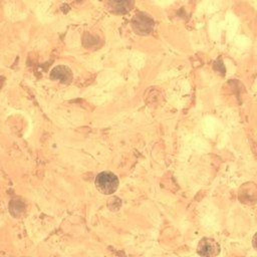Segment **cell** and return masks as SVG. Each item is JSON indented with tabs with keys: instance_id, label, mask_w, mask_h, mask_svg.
Instances as JSON below:
<instances>
[{
	"instance_id": "obj_1",
	"label": "cell",
	"mask_w": 257,
	"mask_h": 257,
	"mask_svg": "<svg viewBox=\"0 0 257 257\" xmlns=\"http://www.w3.org/2000/svg\"><path fill=\"white\" fill-rule=\"evenodd\" d=\"M96 189L104 195H110L114 193L118 187V178L111 172L104 171L99 173L94 181Z\"/></svg>"
},
{
	"instance_id": "obj_2",
	"label": "cell",
	"mask_w": 257,
	"mask_h": 257,
	"mask_svg": "<svg viewBox=\"0 0 257 257\" xmlns=\"http://www.w3.org/2000/svg\"><path fill=\"white\" fill-rule=\"evenodd\" d=\"M132 27L134 31L140 35H149L154 30L155 22L148 14L139 12L132 19Z\"/></svg>"
},
{
	"instance_id": "obj_3",
	"label": "cell",
	"mask_w": 257,
	"mask_h": 257,
	"mask_svg": "<svg viewBox=\"0 0 257 257\" xmlns=\"http://www.w3.org/2000/svg\"><path fill=\"white\" fill-rule=\"evenodd\" d=\"M197 252L201 256H216L220 253V245L212 238H203L198 244Z\"/></svg>"
},
{
	"instance_id": "obj_4",
	"label": "cell",
	"mask_w": 257,
	"mask_h": 257,
	"mask_svg": "<svg viewBox=\"0 0 257 257\" xmlns=\"http://www.w3.org/2000/svg\"><path fill=\"white\" fill-rule=\"evenodd\" d=\"M50 78L59 80L62 83H68L72 79V71L65 65H58L51 70Z\"/></svg>"
},
{
	"instance_id": "obj_5",
	"label": "cell",
	"mask_w": 257,
	"mask_h": 257,
	"mask_svg": "<svg viewBox=\"0 0 257 257\" xmlns=\"http://www.w3.org/2000/svg\"><path fill=\"white\" fill-rule=\"evenodd\" d=\"M134 2L133 1H126V0H121V1H110L108 3V6L110 10L114 13L117 14H124L131 10L133 7Z\"/></svg>"
}]
</instances>
